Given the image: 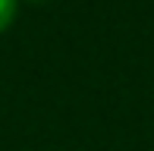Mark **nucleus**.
Segmentation results:
<instances>
[{"mask_svg": "<svg viewBox=\"0 0 154 151\" xmlns=\"http://www.w3.org/2000/svg\"><path fill=\"white\" fill-rule=\"evenodd\" d=\"M16 19V0H0V32H6Z\"/></svg>", "mask_w": 154, "mask_h": 151, "instance_id": "obj_1", "label": "nucleus"}, {"mask_svg": "<svg viewBox=\"0 0 154 151\" xmlns=\"http://www.w3.org/2000/svg\"><path fill=\"white\" fill-rule=\"evenodd\" d=\"M32 3H38V0H32Z\"/></svg>", "mask_w": 154, "mask_h": 151, "instance_id": "obj_2", "label": "nucleus"}]
</instances>
